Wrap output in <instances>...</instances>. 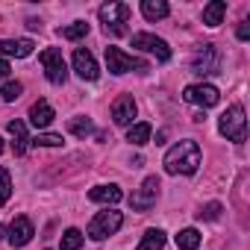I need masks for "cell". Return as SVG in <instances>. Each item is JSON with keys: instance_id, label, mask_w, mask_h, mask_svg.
<instances>
[{"instance_id": "obj_1", "label": "cell", "mask_w": 250, "mask_h": 250, "mask_svg": "<svg viewBox=\"0 0 250 250\" xmlns=\"http://www.w3.org/2000/svg\"><path fill=\"white\" fill-rule=\"evenodd\" d=\"M165 171L168 174H194L200 168V147L194 139H186L180 145H174L168 153H165Z\"/></svg>"}, {"instance_id": "obj_2", "label": "cell", "mask_w": 250, "mask_h": 250, "mask_svg": "<svg viewBox=\"0 0 250 250\" xmlns=\"http://www.w3.org/2000/svg\"><path fill=\"white\" fill-rule=\"evenodd\" d=\"M218 130H221V136H227L229 142H235V145H241L244 139H247V118H244V109L235 103V106H229L221 118H218Z\"/></svg>"}, {"instance_id": "obj_3", "label": "cell", "mask_w": 250, "mask_h": 250, "mask_svg": "<svg viewBox=\"0 0 250 250\" xmlns=\"http://www.w3.org/2000/svg\"><path fill=\"white\" fill-rule=\"evenodd\" d=\"M121 224H124V215L121 212H115V209H106V212H97L94 218H91V224H88V238H94V241H103L106 235H115L118 229H121Z\"/></svg>"}, {"instance_id": "obj_4", "label": "cell", "mask_w": 250, "mask_h": 250, "mask_svg": "<svg viewBox=\"0 0 250 250\" xmlns=\"http://www.w3.org/2000/svg\"><path fill=\"white\" fill-rule=\"evenodd\" d=\"M106 65H109V71L115 74V77H121V74H127V71H150V65L145 62V59H136V56H130V53H124L121 47H106Z\"/></svg>"}, {"instance_id": "obj_5", "label": "cell", "mask_w": 250, "mask_h": 250, "mask_svg": "<svg viewBox=\"0 0 250 250\" xmlns=\"http://www.w3.org/2000/svg\"><path fill=\"white\" fill-rule=\"evenodd\" d=\"M221 50L215 44H200L194 59H191V71L197 77H212V74H221Z\"/></svg>"}, {"instance_id": "obj_6", "label": "cell", "mask_w": 250, "mask_h": 250, "mask_svg": "<svg viewBox=\"0 0 250 250\" xmlns=\"http://www.w3.org/2000/svg\"><path fill=\"white\" fill-rule=\"evenodd\" d=\"M100 21H103V30L112 33V36H124L127 33V24L130 21V6L127 3H106L100 6Z\"/></svg>"}, {"instance_id": "obj_7", "label": "cell", "mask_w": 250, "mask_h": 250, "mask_svg": "<svg viewBox=\"0 0 250 250\" xmlns=\"http://www.w3.org/2000/svg\"><path fill=\"white\" fill-rule=\"evenodd\" d=\"M39 59H42L44 74H47V80H50L53 85H62V83L68 80V65H65V59H62V50L47 47V50H42Z\"/></svg>"}, {"instance_id": "obj_8", "label": "cell", "mask_w": 250, "mask_h": 250, "mask_svg": "<svg viewBox=\"0 0 250 250\" xmlns=\"http://www.w3.org/2000/svg\"><path fill=\"white\" fill-rule=\"evenodd\" d=\"M133 47L153 53L159 62H168V59H171V47H168V42H165V39H156V36H150V33H136V36H133Z\"/></svg>"}, {"instance_id": "obj_9", "label": "cell", "mask_w": 250, "mask_h": 250, "mask_svg": "<svg viewBox=\"0 0 250 250\" xmlns=\"http://www.w3.org/2000/svg\"><path fill=\"white\" fill-rule=\"evenodd\" d=\"M156 197H159V177H147V180L142 183V188L130 197V206H133L136 212H147V209L156 203Z\"/></svg>"}, {"instance_id": "obj_10", "label": "cell", "mask_w": 250, "mask_h": 250, "mask_svg": "<svg viewBox=\"0 0 250 250\" xmlns=\"http://www.w3.org/2000/svg\"><path fill=\"white\" fill-rule=\"evenodd\" d=\"M183 97H186L188 103H197V106L209 109V106H215V103L221 100V91H218L215 85H209V83H197V85H188V88L183 91Z\"/></svg>"}, {"instance_id": "obj_11", "label": "cell", "mask_w": 250, "mask_h": 250, "mask_svg": "<svg viewBox=\"0 0 250 250\" xmlns=\"http://www.w3.org/2000/svg\"><path fill=\"white\" fill-rule=\"evenodd\" d=\"M33 235H36V229H33V221H30L27 215H18V218L9 224V232H6V238H9L12 247H24V244H30Z\"/></svg>"}, {"instance_id": "obj_12", "label": "cell", "mask_w": 250, "mask_h": 250, "mask_svg": "<svg viewBox=\"0 0 250 250\" xmlns=\"http://www.w3.org/2000/svg\"><path fill=\"white\" fill-rule=\"evenodd\" d=\"M136 118V100L130 94H121L115 103H112V121L118 124V127H130Z\"/></svg>"}, {"instance_id": "obj_13", "label": "cell", "mask_w": 250, "mask_h": 250, "mask_svg": "<svg viewBox=\"0 0 250 250\" xmlns=\"http://www.w3.org/2000/svg\"><path fill=\"white\" fill-rule=\"evenodd\" d=\"M74 71H77V77L80 80H97V62H94V56L88 53V50H83V47H77L74 50Z\"/></svg>"}, {"instance_id": "obj_14", "label": "cell", "mask_w": 250, "mask_h": 250, "mask_svg": "<svg viewBox=\"0 0 250 250\" xmlns=\"http://www.w3.org/2000/svg\"><path fill=\"white\" fill-rule=\"evenodd\" d=\"M36 50V44L30 39H6L0 42V56H15V59H27Z\"/></svg>"}, {"instance_id": "obj_15", "label": "cell", "mask_w": 250, "mask_h": 250, "mask_svg": "<svg viewBox=\"0 0 250 250\" xmlns=\"http://www.w3.org/2000/svg\"><path fill=\"white\" fill-rule=\"evenodd\" d=\"M56 118V112H53V106L47 103V100H39V103H33L30 106V124L33 127H50V121Z\"/></svg>"}, {"instance_id": "obj_16", "label": "cell", "mask_w": 250, "mask_h": 250, "mask_svg": "<svg viewBox=\"0 0 250 250\" xmlns=\"http://www.w3.org/2000/svg\"><path fill=\"white\" fill-rule=\"evenodd\" d=\"M121 197H124V191L118 186H94L88 191V200H94V203H118Z\"/></svg>"}, {"instance_id": "obj_17", "label": "cell", "mask_w": 250, "mask_h": 250, "mask_svg": "<svg viewBox=\"0 0 250 250\" xmlns=\"http://www.w3.org/2000/svg\"><path fill=\"white\" fill-rule=\"evenodd\" d=\"M9 133H12V150H15V156H21L24 150H27V145H30V139H27V127H24V121H9Z\"/></svg>"}, {"instance_id": "obj_18", "label": "cell", "mask_w": 250, "mask_h": 250, "mask_svg": "<svg viewBox=\"0 0 250 250\" xmlns=\"http://www.w3.org/2000/svg\"><path fill=\"white\" fill-rule=\"evenodd\" d=\"M168 12H171V6L165 0H142V15L147 21H162V18H168Z\"/></svg>"}, {"instance_id": "obj_19", "label": "cell", "mask_w": 250, "mask_h": 250, "mask_svg": "<svg viewBox=\"0 0 250 250\" xmlns=\"http://www.w3.org/2000/svg\"><path fill=\"white\" fill-rule=\"evenodd\" d=\"M224 15H227V3H224V0H212L209 6H203V24L206 27H218L224 21Z\"/></svg>"}, {"instance_id": "obj_20", "label": "cell", "mask_w": 250, "mask_h": 250, "mask_svg": "<svg viewBox=\"0 0 250 250\" xmlns=\"http://www.w3.org/2000/svg\"><path fill=\"white\" fill-rule=\"evenodd\" d=\"M177 247H180V250H197V247H200V232H197L194 227L180 229V232H177Z\"/></svg>"}, {"instance_id": "obj_21", "label": "cell", "mask_w": 250, "mask_h": 250, "mask_svg": "<svg viewBox=\"0 0 250 250\" xmlns=\"http://www.w3.org/2000/svg\"><path fill=\"white\" fill-rule=\"evenodd\" d=\"M127 142L136 145V147L147 145V142H150V124H133L130 133H127Z\"/></svg>"}, {"instance_id": "obj_22", "label": "cell", "mask_w": 250, "mask_h": 250, "mask_svg": "<svg viewBox=\"0 0 250 250\" xmlns=\"http://www.w3.org/2000/svg\"><path fill=\"white\" fill-rule=\"evenodd\" d=\"M162 247H165V232L162 229H147L136 250H162Z\"/></svg>"}, {"instance_id": "obj_23", "label": "cell", "mask_w": 250, "mask_h": 250, "mask_svg": "<svg viewBox=\"0 0 250 250\" xmlns=\"http://www.w3.org/2000/svg\"><path fill=\"white\" fill-rule=\"evenodd\" d=\"M68 130H71L74 136L85 139V136L94 130V124H91V118H71V121H68Z\"/></svg>"}, {"instance_id": "obj_24", "label": "cell", "mask_w": 250, "mask_h": 250, "mask_svg": "<svg viewBox=\"0 0 250 250\" xmlns=\"http://www.w3.org/2000/svg\"><path fill=\"white\" fill-rule=\"evenodd\" d=\"M83 247V232L80 229H65V235H62V250H80Z\"/></svg>"}, {"instance_id": "obj_25", "label": "cell", "mask_w": 250, "mask_h": 250, "mask_svg": "<svg viewBox=\"0 0 250 250\" xmlns=\"http://www.w3.org/2000/svg\"><path fill=\"white\" fill-rule=\"evenodd\" d=\"M83 36H88V24H85V21H74L71 27L62 30V39H71V42H77V39H83Z\"/></svg>"}, {"instance_id": "obj_26", "label": "cell", "mask_w": 250, "mask_h": 250, "mask_svg": "<svg viewBox=\"0 0 250 250\" xmlns=\"http://www.w3.org/2000/svg\"><path fill=\"white\" fill-rule=\"evenodd\" d=\"M12 197V180H9V171L0 168V206Z\"/></svg>"}, {"instance_id": "obj_27", "label": "cell", "mask_w": 250, "mask_h": 250, "mask_svg": "<svg viewBox=\"0 0 250 250\" xmlns=\"http://www.w3.org/2000/svg\"><path fill=\"white\" fill-rule=\"evenodd\" d=\"M21 91H24V85H21V83H3V88H0V97H3L6 103H12V100H18V97H21Z\"/></svg>"}, {"instance_id": "obj_28", "label": "cell", "mask_w": 250, "mask_h": 250, "mask_svg": "<svg viewBox=\"0 0 250 250\" xmlns=\"http://www.w3.org/2000/svg\"><path fill=\"white\" fill-rule=\"evenodd\" d=\"M33 145H36V147H59V145H62V136H56V133H42V136L33 139Z\"/></svg>"}, {"instance_id": "obj_29", "label": "cell", "mask_w": 250, "mask_h": 250, "mask_svg": "<svg viewBox=\"0 0 250 250\" xmlns=\"http://www.w3.org/2000/svg\"><path fill=\"white\" fill-rule=\"evenodd\" d=\"M221 212H224V206H221V203H206V206L197 212V218H200V221H218V218H221Z\"/></svg>"}, {"instance_id": "obj_30", "label": "cell", "mask_w": 250, "mask_h": 250, "mask_svg": "<svg viewBox=\"0 0 250 250\" xmlns=\"http://www.w3.org/2000/svg\"><path fill=\"white\" fill-rule=\"evenodd\" d=\"M235 36H238L241 42H247V39H250V24H247V21H241V24H238V30H235Z\"/></svg>"}, {"instance_id": "obj_31", "label": "cell", "mask_w": 250, "mask_h": 250, "mask_svg": "<svg viewBox=\"0 0 250 250\" xmlns=\"http://www.w3.org/2000/svg\"><path fill=\"white\" fill-rule=\"evenodd\" d=\"M6 77H9V62L0 59V80H6Z\"/></svg>"}, {"instance_id": "obj_32", "label": "cell", "mask_w": 250, "mask_h": 250, "mask_svg": "<svg viewBox=\"0 0 250 250\" xmlns=\"http://www.w3.org/2000/svg\"><path fill=\"white\" fill-rule=\"evenodd\" d=\"M0 153H3V139H0Z\"/></svg>"}, {"instance_id": "obj_33", "label": "cell", "mask_w": 250, "mask_h": 250, "mask_svg": "<svg viewBox=\"0 0 250 250\" xmlns=\"http://www.w3.org/2000/svg\"><path fill=\"white\" fill-rule=\"evenodd\" d=\"M0 235H3V227H0Z\"/></svg>"}]
</instances>
